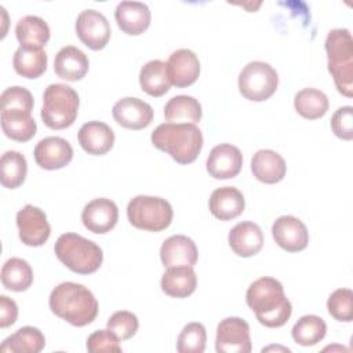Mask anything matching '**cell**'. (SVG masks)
Instances as JSON below:
<instances>
[{
    "label": "cell",
    "mask_w": 353,
    "mask_h": 353,
    "mask_svg": "<svg viewBox=\"0 0 353 353\" xmlns=\"http://www.w3.org/2000/svg\"><path fill=\"white\" fill-rule=\"evenodd\" d=\"M15 221L19 239L25 245L40 247L51 234V226L47 221L46 212L32 204H26L23 208H21L17 212Z\"/></svg>",
    "instance_id": "10"
},
{
    "label": "cell",
    "mask_w": 353,
    "mask_h": 353,
    "mask_svg": "<svg viewBox=\"0 0 353 353\" xmlns=\"http://www.w3.org/2000/svg\"><path fill=\"white\" fill-rule=\"evenodd\" d=\"M150 141L179 164L193 163L203 148V134L190 123H163L154 128Z\"/></svg>",
    "instance_id": "3"
},
{
    "label": "cell",
    "mask_w": 353,
    "mask_h": 353,
    "mask_svg": "<svg viewBox=\"0 0 353 353\" xmlns=\"http://www.w3.org/2000/svg\"><path fill=\"white\" fill-rule=\"evenodd\" d=\"M46 346L43 332L36 327H22L14 334L7 336L1 343L4 353H39Z\"/></svg>",
    "instance_id": "28"
},
{
    "label": "cell",
    "mask_w": 353,
    "mask_h": 353,
    "mask_svg": "<svg viewBox=\"0 0 353 353\" xmlns=\"http://www.w3.org/2000/svg\"><path fill=\"white\" fill-rule=\"evenodd\" d=\"M77 139L88 154L103 156L113 148L114 132L108 124L92 120L80 127Z\"/></svg>",
    "instance_id": "20"
},
{
    "label": "cell",
    "mask_w": 353,
    "mask_h": 353,
    "mask_svg": "<svg viewBox=\"0 0 353 353\" xmlns=\"http://www.w3.org/2000/svg\"><path fill=\"white\" fill-rule=\"evenodd\" d=\"M79 105V95L70 85L50 84L43 94L41 120L51 130L68 128L77 117Z\"/></svg>",
    "instance_id": "6"
},
{
    "label": "cell",
    "mask_w": 353,
    "mask_h": 353,
    "mask_svg": "<svg viewBox=\"0 0 353 353\" xmlns=\"http://www.w3.org/2000/svg\"><path fill=\"white\" fill-rule=\"evenodd\" d=\"M1 283L10 291H26L33 283V270L25 259L10 258L1 268Z\"/></svg>",
    "instance_id": "32"
},
{
    "label": "cell",
    "mask_w": 353,
    "mask_h": 353,
    "mask_svg": "<svg viewBox=\"0 0 353 353\" xmlns=\"http://www.w3.org/2000/svg\"><path fill=\"white\" fill-rule=\"evenodd\" d=\"M114 18L124 33L138 36L149 28L152 14L149 7L141 1H121L114 10Z\"/></svg>",
    "instance_id": "21"
},
{
    "label": "cell",
    "mask_w": 353,
    "mask_h": 353,
    "mask_svg": "<svg viewBox=\"0 0 353 353\" xmlns=\"http://www.w3.org/2000/svg\"><path fill=\"white\" fill-rule=\"evenodd\" d=\"M47 54L41 47L19 46L14 52L12 65L15 72L26 79H37L47 69Z\"/></svg>",
    "instance_id": "27"
},
{
    "label": "cell",
    "mask_w": 353,
    "mask_h": 353,
    "mask_svg": "<svg viewBox=\"0 0 353 353\" xmlns=\"http://www.w3.org/2000/svg\"><path fill=\"white\" fill-rule=\"evenodd\" d=\"M269 350H283V352H290L288 347H281V346H268V347H263L262 352H269Z\"/></svg>",
    "instance_id": "43"
},
{
    "label": "cell",
    "mask_w": 353,
    "mask_h": 353,
    "mask_svg": "<svg viewBox=\"0 0 353 353\" xmlns=\"http://www.w3.org/2000/svg\"><path fill=\"white\" fill-rule=\"evenodd\" d=\"M232 251L243 258L256 255L263 245V233L261 228L250 221L234 225L228 236Z\"/></svg>",
    "instance_id": "19"
},
{
    "label": "cell",
    "mask_w": 353,
    "mask_h": 353,
    "mask_svg": "<svg viewBox=\"0 0 353 353\" xmlns=\"http://www.w3.org/2000/svg\"><path fill=\"white\" fill-rule=\"evenodd\" d=\"M139 327L138 317L128 310L114 312L108 320V330H110L120 341L132 338Z\"/></svg>",
    "instance_id": "38"
},
{
    "label": "cell",
    "mask_w": 353,
    "mask_h": 353,
    "mask_svg": "<svg viewBox=\"0 0 353 353\" xmlns=\"http://www.w3.org/2000/svg\"><path fill=\"white\" fill-rule=\"evenodd\" d=\"M90 68L87 55L74 46L62 47L54 59V72L66 81L81 80Z\"/></svg>",
    "instance_id": "23"
},
{
    "label": "cell",
    "mask_w": 353,
    "mask_h": 353,
    "mask_svg": "<svg viewBox=\"0 0 353 353\" xmlns=\"http://www.w3.org/2000/svg\"><path fill=\"white\" fill-rule=\"evenodd\" d=\"M218 353H250L252 349L250 325L240 317H226L216 327Z\"/></svg>",
    "instance_id": "9"
},
{
    "label": "cell",
    "mask_w": 353,
    "mask_h": 353,
    "mask_svg": "<svg viewBox=\"0 0 353 353\" xmlns=\"http://www.w3.org/2000/svg\"><path fill=\"white\" fill-rule=\"evenodd\" d=\"M203 110L200 102L190 95L172 97L164 106L167 123L197 124L201 120Z\"/></svg>",
    "instance_id": "30"
},
{
    "label": "cell",
    "mask_w": 353,
    "mask_h": 353,
    "mask_svg": "<svg viewBox=\"0 0 353 353\" xmlns=\"http://www.w3.org/2000/svg\"><path fill=\"white\" fill-rule=\"evenodd\" d=\"M327 332L325 321L316 314L302 316L292 327V339L301 346H314L317 345Z\"/></svg>",
    "instance_id": "35"
},
{
    "label": "cell",
    "mask_w": 353,
    "mask_h": 353,
    "mask_svg": "<svg viewBox=\"0 0 353 353\" xmlns=\"http://www.w3.org/2000/svg\"><path fill=\"white\" fill-rule=\"evenodd\" d=\"M245 301L256 320L268 327L284 325L292 313V306L284 294L283 284L273 277H261L250 284Z\"/></svg>",
    "instance_id": "1"
},
{
    "label": "cell",
    "mask_w": 353,
    "mask_h": 353,
    "mask_svg": "<svg viewBox=\"0 0 353 353\" xmlns=\"http://www.w3.org/2000/svg\"><path fill=\"white\" fill-rule=\"evenodd\" d=\"M327 309L335 320L350 323L353 319V291L350 288L335 290L328 296Z\"/></svg>",
    "instance_id": "37"
},
{
    "label": "cell",
    "mask_w": 353,
    "mask_h": 353,
    "mask_svg": "<svg viewBox=\"0 0 353 353\" xmlns=\"http://www.w3.org/2000/svg\"><path fill=\"white\" fill-rule=\"evenodd\" d=\"M139 85L150 97H161L168 92L171 81L167 73V63L160 59L146 62L139 72Z\"/></svg>",
    "instance_id": "29"
},
{
    "label": "cell",
    "mask_w": 353,
    "mask_h": 353,
    "mask_svg": "<svg viewBox=\"0 0 353 353\" xmlns=\"http://www.w3.org/2000/svg\"><path fill=\"white\" fill-rule=\"evenodd\" d=\"M0 99H1V109H21L32 113V109L34 105L33 95L30 94V91L19 85L6 88Z\"/></svg>",
    "instance_id": "39"
},
{
    "label": "cell",
    "mask_w": 353,
    "mask_h": 353,
    "mask_svg": "<svg viewBox=\"0 0 353 353\" xmlns=\"http://www.w3.org/2000/svg\"><path fill=\"white\" fill-rule=\"evenodd\" d=\"M81 221L90 232L103 234L116 226L119 221V208L110 199H94L84 205Z\"/></svg>",
    "instance_id": "12"
},
{
    "label": "cell",
    "mask_w": 353,
    "mask_h": 353,
    "mask_svg": "<svg viewBox=\"0 0 353 353\" xmlns=\"http://www.w3.org/2000/svg\"><path fill=\"white\" fill-rule=\"evenodd\" d=\"M57 258L72 272L90 274L97 272L103 261L102 248L77 233H63L54 245Z\"/></svg>",
    "instance_id": "5"
},
{
    "label": "cell",
    "mask_w": 353,
    "mask_h": 353,
    "mask_svg": "<svg viewBox=\"0 0 353 353\" xmlns=\"http://www.w3.org/2000/svg\"><path fill=\"white\" fill-rule=\"evenodd\" d=\"M174 211L171 204L161 197L139 194L127 205L130 223L141 230L161 232L172 222Z\"/></svg>",
    "instance_id": "7"
},
{
    "label": "cell",
    "mask_w": 353,
    "mask_h": 353,
    "mask_svg": "<svg viewBox=\"0 0 353 353\" xmlns=\"http://www.w3.org/2000/svg\"><path fill=\"white\" fill-rule=\"evenodd\" d=\"M15 36L21 46L43 47L50 40V28L43 18L25 15L17 22Z\"/></svg>",
    "instance_id": "31"
},
{
    "label": "cell",
    "mask_w": 353,
    "mask_h": 353,
    "mask_svg": "<svg viewBox=\"0 0 353 353\" xmlns=\"http://www.w3.org/2000/svg\"><path fill=\"white\" fill-rule=\"evenodd\" d=\"M112 114L119 125L128 130L146 128L153 120L152 106L148 102L134 97L119 99L112 108Z\"/></svg>",
    "instance_id": "14"
},
{
    "label": "cell",
    "mask_w": 353,
    "mask_h": 353,
    "mask_svg": "<svg viewBox=\"0 0 353 353\" xmlns=\"http://www.w3.org/2000/svg\"><path fill=\"white\" fill-rule=\"evenodd\" d=\"M33 154L39 167L48 171L61 170L72 161L73 148L61 137H47L37 142Z\"/></svg>",
    "instance_id": "16"
},
{
    "label": "cell",
    "mask_w": 353,
    "mask_h": 353,
    "mask_svg": "<svg viewBox=\"0 0 353 353\" xmlns=\"http://www.w3.org/2000/svg\"><path fill=\"white\" fill-rule=\"evenodd\" d=\"M48 305L51 312L74 327H84L92 323L98 314V302L94 294L73 281L58 284L50 294Z\"/></svg>",
    "instance_id": "2"
},
{
    "label": "cell",
    "mask_w": 353,
    "mask_h": 353,
    "mask_svg": "<svg viewBox=\"0 0 353 353\" xmlns=\"http://www.w3.org/2000/svg\"><path fill=\"white\" fill-rule=\"evenodd\" d=\"M119 338L110 330L94 331L87 338V350L91 353H113L121 352Z\"/></svg>",
    "instance_id": "40"
},
{
    "label": "cell",
    "mask_w": 353,
    "mask_h": 353,
    "mask_svg": "<svg viewBox=\"0 0 353 353\" xmlns=\"http://www.w3.org/2000/svg\"><path fill=\"white\" fill-rule=\"evenodd\" d=\"M1 130L10 139L26 142L36 135L37 124L30 112L21 109H1Z\"/></svg>",
    "instance_id": "26"
},
{
    "label": "cell",
    "mask_w": 353,
    "mask_h": 353,
    "mask_svg": "<svg viewBox=\"0 0 353 353\" xmlns=\"http://www.w3.org/2000/svg\"><path fill=\"white\" fill-rule=\"evenodd\" d=\"M208 207L215 218L221 221H230L241 215L245 207V200L237 188L222 186L211 193Z\"/></svg>",
    "instance_id": "22"
},
{
    "label": "cell",
    "mask_w": 353,
    "mask_h": 353,
    "mask_svg": "<svg viewBox=\"0 0 353 353\" xmlns=\"http://www.w3.org/2000/svg\"><path fill=\"white\" fill-rule=\"evenodd\" d=\"M331 130L332 132L343 139L350 141L353 138V108L342 106L335 110L331 117Z\"/></svg>",
    "instance_id": "41"
},
{
    "label": "cell",
    "mask_w": 353,
    "mask_h": 353,
    "mask_svg": "<svg viewBox=\"0 0 353 353\" xmlns=\"http://www.w3.org/2000/svg\"><path fill=\"white\" fill-rule=\"evenodd\" d=\"M243 165L240 149L232 143H221L211 149L207 157V171L215 179H230L239 175Z\"/></svg>",
    "instance_id": "15"
},
{
    "label": "cell",
    "mask_w": 353,
    "mask_h": 353,
    "mask_svg": "<svg viewBox=\"0 0 353 353\" xmlns=\"http://www.w3.org/2000/svg\"><path fill=\"white\" fill-rule=\"evenodd\" d=\"M272 236L288 252L302 251L309 243V232L305 223L292 215L279 216L272 225Z\"/></svg>",
    "instance_id": "13"
},
{
    "label": "cell",
    "mask_w": 353,
    "mask_h": 353,
    "mask_svg": "<svg viewBox=\"0 0 353 353\" xmlns=\"http://www.w3.org/2000/svg\"><path fill=\"white\" fill-rule=\"evenodd\" d=\"M330 102L327 95L316 88L307 87L295 94L294 108L305 119L316 120L323 117L328 110Z\"/></svg>",
    "instance_id": "33"
},
{
    "label": "cell",
    "mask_w": 353,
    "mask_h": 353,
    "mask_svg": "<svg viewBox=\"0 0 353 353\" xmlns=\"http://www.w3.org/2000/svg\"><path fill=\"white\" fill-rule=\"evenodd\" d=\"M167 73L172 85L183 88L192 85L200 74V61L197 55L188 48L174 51L167 61Z\"/></svg>",
    "instance_id": "17"
},
{
    "label": "cell",
    "mask_w": 353,
    "mask_h": 353,
    "mask_svg": "<svg viewBox=\"0 0 353 353\" xmlns=\"http://www.w3.org/2000/svg\"><path fill=\"white\" fill-rule=\"evenodd\" d=\"M207 332L201 323L193 321L186 324L176 341V350L179 353H203L205 349Z\"/></svg>",
    "instance_id": "36"
},
{
    "label": "cell",
    "mask_w": 353,
    "mask_h": 353,
    "mask_svg": "<svg viewBox=\"0 0 353 353\" xmlns=\"http://www.w3.org/2000/svg\"><path fill=\"white\" fill-rule=\"evenodd\" d=\"M18 306L14 299L7 295L0 296V327L7 328L17 321Z\"/></svg>",
    "instance_id": "42"
},
{
    "label": "cell",
    "mask_w": 353,
    "mask_h": 353,
    "mask_svg": "<svg viewBox=\"0 0 353 353\" xmlns=\"http://www.w3.org/2000/svg\"><path fill=\"white\" fill-rule=\"evenodd\" d=\"M251 171L254 176L263 183H277L287 172L284 159L272 149H261L251 159Z\"/></svg>",
    "instance_id": "24"
},
{
    "label": "cell",
    "mask_w": 353,
    "mask_h": 353,
    "mask_svg": "<svg viewBox=\"0 0 353 353\" xmlns=\"http://www.w3.org/2000/svg\"><path fill=\"white\" fill-rule=\"evenodd\" d=\"M165 295L172 298H186L192 295L197 287V276L192 266L167 268L160 281Z\"/></svg>",
    "instance_id": "25"
},
{
    "label": "cell",
    "mask_w": 353,
    "mask_h": 353,
    "mask_svg": "<svg viewBox=\"0 0 353 353\" xmlns=\"http://www.w3.org/2000/svg\"><path fill=\"white\" fill-rule=\"evenodd\" d=\"M28 163L22 153L7 150L0 159V181L7 189H17L26 178Z\"/></svg>",
    "instance_id": "34"
},
{
    "label": "cell",
    "mask_w": 353,
    "mask_h": 353,
    "mask_svg": "<svg viewBox=\"0 0 353 353\" xmlns=\"http://www.w3.org/2000/svg\"><path fill=\"white\" fill-rule=\"evenodd\" d=\"M110 25L103 14L95 10H84L76 19V34L88 48L102 50L110 40Z\"/></svg>",
    "instance_id": "11"
},
{
    "label": "cell",
    "mask_w": 353,
    "mask_h": 353,
    "mask_svg": "<svg viewBox=\"0 0 353 353\" xmlns=\"http://www.w3.org/2000/svg\"><path fill=\"white\" fill-rule=\"evenodd\" d=\"M277 85V72L262 61L248 62L239 74V91L248 101L262 102L269 99L276 92Z\"/></svg>",
    "instance_id": "8"
},
{
    "label": "cell",
    "mask_w": 353,
    "mask_h": 353,
    "mask_svg": "<svg viewBox=\"0 0 353 353\" xmlns=\"http://www.w3.org/2000/svg\"><path fill=\"white\" fill-rule=\"evenodd\" d=\"M160 259L164 268L194 266L197 262V247L194 241L183 234H174L164 240L160 247Z\"/></svg>",
    "instance_id": "18"
},
{
    "label": "cell",
    "mask_w": 353,
    "mask_h": 353,
    "mask_svg": "<svg viewBox=\"0 0 353 353\" xmlns=\"http://www.w3.org/2000/svg\"><path fill=\"white\" fill-rule=\"evenodd\" d=\"M328 72L331 73L338 92L353 97V40L345 28L328 32L325 43Z\"/></svg>",
    "instance_id": "4"
}]
</instances>
